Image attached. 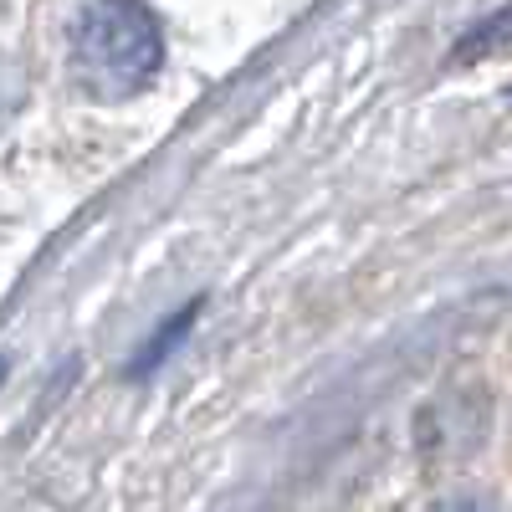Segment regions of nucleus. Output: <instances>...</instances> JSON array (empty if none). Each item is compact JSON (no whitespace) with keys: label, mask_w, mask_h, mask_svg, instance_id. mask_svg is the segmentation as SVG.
<instances>
[{"label":"nucleus","mask_w":512,"mask_h":512,"mask_svg":"<svg viewBox=\"0 0 512 512\" xmlns=\"http://www.w3.org/2000/svg\"><path fill=\"white\" fill-rule=\"evenodd\" d=\"M502 52H512V6L497 11V16H487V21H477L472 31H466V36L456 41L451 62H482V57H502Z\"/></svg>","instance_id":"f03ea898"},{"label":"nucleus","mask_w":512,"mask_h":512,"mask_svg":"<svg viewBox=\"0 0 512 512\" xmlns=\"http://www.w3.org/2000/svg\"><path fill=\"white\" fill-rule=\"evenodd\" d=\"M190 318H195V303H190V308H185V313H180V318H175V328H169V333H159V338H154V344H149V354H144V359H139V364H134V369H139V374H144V369H149V364H154V359H164V354H169V344H175V338H180V333H185V328H190Z\"/></svg>","instance_id":"7ed1b4c3"},{"label":"nucleus","mask_w":512,"mask_h":512,"mask_svg":"<svg viewBox=\"0 0 512 512\" xmlns=\"http://www.w3.org/2000/svg\"><path fill=\"white\" fill-rule=\"evenodd\" d=\"M164 67V31L144 0H88L72 21V72L98 103L144 93Z\"/></svg>","instance_id":"f257e3e1"}]
</instances>
